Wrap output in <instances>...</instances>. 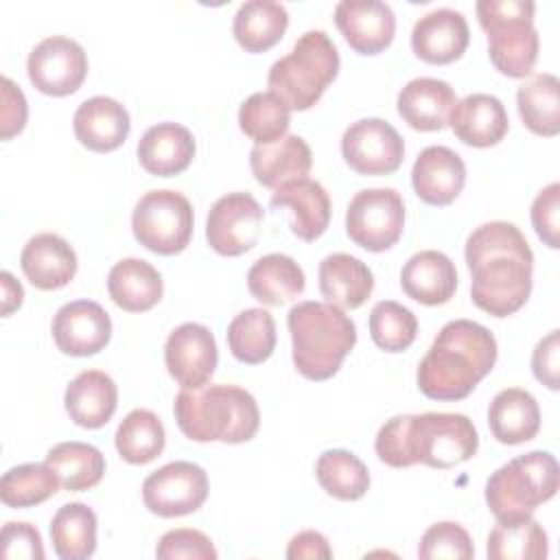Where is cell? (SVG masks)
<instances>
[{"mask_svg": "<svg viewBox=\"0 0 560 560\" xmlns=\"http://www.w3.org/2000/svg\"><path fill=\"white\" fill-rule=\"evenodd\" d=\"M31 83L48 96H68L81 88L88 74V57L79 42L52 35L42 39L26 59Z\"/></svg>", "mask_w": 560, "mask_h": 560, "instance_id": "14", "label": "cell"}, {"mask_svg": "<svg viewBox=\"0 0 560 560\" xmlns=\"http://www.w3.org/2000/svg\"><path fill=\"white\" fill-rule=\"evenodd\" d=\"M341 155L359 175H389L405 158L400 133L383 118H361L341 136Z\"/></svg>", "mask_w": 560, "mask_h": 560, "instance_id": "12", "label": "cell"}, {"mask_svg": "<svg viewBox=\"0 0 560 560\" xmlns=\"http://www.w3.org/2000/svg\"><path fill=\"white\" fill-rule=\"evenodd\" d=\"M192 206L177 190H149L131 214L136 241L153 254L173 256L188 247L192 236Z\"/></svg>", "mask_w": 560, "mask_h": 560, "instance_id": "9", "label": "cell"}, {"mask_svg": "<svg viewBox=\"0 0 560 560\" xmlns=\"http://www.w3.org/2000/svg\"><path fill=\"white\" fill-rule=\"evenodd\" d=\"M0 284H2V315L7 317L15 308H20L22 298H24V289L9 271L0 273Z\"/></svg>", "mask_w": 560, "mask_h": 560, "instance_id": "51", "label": "cell"}, {"mask_svg": "<svg viewBox=\"0 0 560 560\" xmlns=\"http://www.w3.org/2000/svg\"><path fill=\"white\" fill-rule=\"evenodd\" d=\"M335 24L359 55H378L396 33V18L381 0H341L335 7Z\"/></svg>", "mask_w": 560, "mask_h": 560, "instance_id": "17", "label": "cell"}, {"mask_svg": "<svg viewBox=\"0 0 560 560\" xmlns=\"http://www.w3.org/2000/svg\"><path fill=\"white\" fill-rule=\"evenodd\" d=\"M405 228V203L394 188L359 190L346 210V234L368 252H385Z\"/></svg>", "mask_w": 560, "mask_h": 560, "instance_id": "10", "label": "cell"}, {"mask_svg": "<svg viewBox=\"0 0 560 560\" xmlns=\"http://www.w3.org/2000/svg\"><path fill=\"white\" fill-rule=\"evenodd\" d=\"M179 431L192 442H249L260 424L256 398L238 385L182 389L173 402Z\"/></svg>", "mask_w": 560, "mask_h": 560, "instance_id": "4", "label": "cell"}, {"mask_svg": "<svg viewBox=\"0 0 560 560\" xmlns=\"http://www.w3.org/2000/svg\"><path fill=\"white\" fill-rule=\"evenodd\" d=\"M131 129L129 112L109 96L85 98L74 112L77 140L96 153H109L118 149Z\"/></svg>", "mask_w": 560, "mask_h": 560, "instance_id": "24", "label": "cell"}, {"mask_svg": "<svg viewBox=\"0 0 560 560\" xmlns=\"http://www.w3.org/2000/svg\"><path fill=\"white\" fill-rule=\"evenodd\" d=\"M494 361V335L472 319H453L420 361L418 389L431 400H462L490 374Z\"/></svg>", "mask_w": 560, "mask_h": 560, "instance_id": "3", "label": "cell"}, {"mask_svg": "<svg viewBox=\"0 0 560 560\" xmlns=\"http://www.w3.org/2000/svg\"><path fill=\"white\" fill-rule=\"evenodd\" d=\"M289 26L284 4L273 0H247L234 13L232 33L247 52H265L276 46Z\"/></svg>", "mask_w": 560, "mask_h": 560, "instance_id": "33", "label": "cell"}, {"mask_svg": "<svg viewBox=\"0 0 560 560\" xmlns=\"http://www.w3.org/2000/svg\"><path fill=\"white\" fill-rule=\"evenodd\" d=\"M315 477L319 486L339 501H357L370 488L368 466L350 451L330 448L317 457Z\"/></svg>", "mask_w": 560, "mask_h": 560, "instance_id": "40", "label": "cell"}, {"mask_svg": "<svg viewBox=\"0 0 560 560\" xmlns=\"http://www.w3.org/2000/svg\"><path fill=\"white\" fill-rule=\"evenodd\" d=\"M339 72V52L324 31H306L291 52L273 61L267 74L269 92L280 96L289 109H311Z\"/></svg>", "mask_w": 560, "mask_h": 560, "instance_id": "6", "label": "cell"}, {"mask_svg": "<svg viewBox=\"0 0 560 560\" xmlns=\"http://www.w3.org/2000/svg\"><path fill=\"white\" fill-rule=\"evenodd\" d=\"M107 291L116 306L129 313L153 308L164 293L160 271L142 258L118 260L107 276Z\"/></svg>", "mask_w": 560, "mask_h": 560, "instance_id": "31", "label": "cell"}, {"mask_svg": "<svg viewBox=\"0 0 560 560\" xmlns=\"http://www.w3.org/2000/svg\"><path fill=\"white\" fill-rule=\"evenodd\" d=\"M470 298L492 317L516 313L532 293L534 254L523 232L508 221H490L466 238Z\"/></svg>", "mask_w": 560, "mask_h": 560, "instance_id": "1", "label": "cell"}, {"mask_svg": "<svg viewBox=\"0 0 560 560\" xmlns=\"http://www.w3.org/2000/svg\"><path fill=\"white\" fill-rule=\"evenodd\" d=\"M374 289L370 267L343 252L330 254L319 262V291L328 304L348 311L359 308Z\"/></svg>", "mask_w": 560, "mask_h": 560, "instance_id": "29", "label": "cell"}, {"mask_svg": "<svg viewBox=\"0 0 560 560\" xmlns=\"http://www.w3.org/2000/svg\"><path fill=\"white\" fill-rule=\"evenodd\" d=\"M46 464L70 492L94 488L105 472L103 453L88 442H59L46 453Z\"/></svg>", "mask_w": 560, "mask_h": 560, "instance_id": "36", "label": "cell"}, {"mask_svg": "<svg viewBox=\"0 0 560 560\" xmlns=\"http://www.w3.org/2000/svg\"><path fill=\"white\" fill-rule=\"evenodd\" d=\"M50 330L63 354L92 357L109 343L112 319L98 302L74 300L55 313Z\"/></svg>", "mask_w": 560, "mask_h": 560, "instance_id": "16", "label": "cell"}, {"mask_svg": "<svg viewBox=\"0 0 560 560\" xmlns=\"http://www.w3.org/2000/svg\"><path fill=\"white\" fill-rule=\"evenodd\" d=\"M479 446L472 420L464 413H405L389 418L376 433V455L392 468L424 464L453 468L468 462Z\"/></svg>", "mask_w": 560, "mask_h": 560, "instance_id": "2", "label": "cell"}, {"mask_svg": "<svg viewBox=\"0 0 560 560\" xmlns=\"http://www.w3.org/2000/svg\"><path fill=\"white\" fill-rule=\"evenodd\" d=\"M197 144L192 133L179 122H158L149 127L138 142L140 166L158 177H171L184 173L192 158Z\"/></svg>", "mask_w": 560, "mask_h": 560, "instance_id": "22", "label": "cell"}, {"mask_svg": "<svg viewBox=\"0 0 560 560\" xmlns=\"http://www.w3.org/2000/svg\"><path fill=\"white\" fill-rule=\"evenodd\" d=\"M416 195L429 206H448L466 184V164L448 147L433 144L418 153L411 168Z\"/></svg>", "mask_w": 560, "mask_h": 560, "instance_id": "19", "label": "cell"}, {"mask_svg": "<svg viewBox=\"0 0 560 560\" xmlns=\"http://www.w3.org/2000/svg\"><path fill=\"white\" fill-rule=\"evenodd\" d=\"M521 120L532 133L558 136L560 131V83L556 74L542 72L516 90Z\"/></svg>", "mask_w": 560, "mask_h": 560, "instance_id": "34", "label": "cell"}, {"mask_svg": "<svg viewBox=\"0 0 560 560\" xmlns=\"http://www.w3.org/2000/svg\"><path fill=\"white\" fill-rule=\"evenodd\" d=\"M488 427L501 444L529 442L540 429V409L536 398L521 387L501 389L488 407Z\"/></svg>", "mask_w": 560, "mask_h": 560, "instance_id": "30", "label": "cell"}, {"mask_svg": "<svg viewBox=\"0 0 560 560\" xmlns=\"http://www.w3.org/2000/svg\"><path fill=\"white\" fill-rule=\"evenodd\" d=\"M547 551V532L532 516L497 521L494 529L488 534L486 553L490 560H542Z\"/></svg>", "mask_w": 560, "mask_h": 560, "instance_id": "37", "label": "cell"}, {"mask_svg": "<svg viewBox=\"0 0 560 560\" xmlns=\"http://www.w3.org/2000/svg\"><path fill=\"white\" fill-rule=\"evenodd\" d=\"M59 477L44 464H20L0 479V499L9 508H33L59 490Z\"/></svg>", "mask_w": 560, "mask_h": 560, "instance_id": "42", "label": "cell"}, {"mask_svg": "<svg viewBox=\"0 0 560 560\" xmlns=\"http://www.w3.org/2000/svg\"><path fill=\"white\" fill-rule=\"evenodd\" d=\"M457 105L453 88L442 79H411L396 98L400 118L416 131H440L448 125L451 112Z\"/></svg>", "mask_w": 560, "mask_h": 560, "instance_id": "21", "label": "cell"}, {"mask_svg": "<svg viewBox=\"0 0 560 560\" xmlns=\"http://www.w3.org/2000/svg\"><path fill=\"white\" fill-rule=\"evenodd\" d=\"M230 352L247 365L267 361L276 348V322L265 308H245L228 326Z\"/></svg>", "mask_w": 560, "mask_h": 560, "instance_id": "38", "label": "cell"}, {"mask_svg": "<svg viewBox=\"0 0 560 560\" xmlns=\"http://www.w3.org/2000/svg\"><path fill=\"white\" fill-rule=\"evenodd\" d=\"M77 265V254L70 243L52 232L35 234L20 254V267L26 280L42 291L66 287L74 278Z\"/></svg>", "mask_w": 560, "mask_h": 560, "instance_id": "20", "label": "cell"}, {"mask_svg": "<svg viewBox=\"0 0 560 560\" xmlns=\"http://www.w3.org/2000/svg\"><path fill=\"white\" fill-rule=\"evenodd\" d=\"M26 114H28V107H26V98H24L22 90L9 77H2V112H0L2 140H9L11 136H15L24 129Z\"/></svg>", "mask_w": 560, "mask_h": 560, "instance_id": "49", "label": "cell"}, {"mask_svg": "<svg viewBox=\"0 0 560 560\" xmlns=\"http://www.w3.org/2000/svg\"><path fill=\"white\" fill-rule=\"evenodd\" d=\"M208 499V475L192 462H171L153 470L142 483V501L149 512L173 518L203 505Z\"/></svg>", "mask_w": 560, "mask_h": 560, "instance_id": "11", "label": "cell"}, {"mask_svg": "<svg viewBox=\"0 0 560 560\" xmlns=\"http://www.w3.org/2000/svg\"><path fill=\"white\" fill-rule=\"evenodd\" d=\"M400 287L420 304H446L457 289V269L446 254L424 249L405 262L400 271Z\"/></svg>", "mask_w": 560, "mask_h": 560, "instance_id": "27", "label": "cell"}, {"mask_svg": "<svg viewBox=\"0 0 560 560\" xmlns=\"http://www.w3.org/2000/svg\"><path fill=\"white\" fill-rule=\"evenodd\" d=\"M271 206L289 208L291 232L302 241L319 238L330 221V197L319 182L308 177L293 179L276 188Z\"/></svg>", "mask_w": 560, "mask_h": 560, "instance_id": "25", "label": "cell"}, {"mask_svg": "<svg viewBox=\"0 0 560 560\" xmlns=\"http://www.w3.org/2000/svg\"><path fill=\"white\" fill-rule=\"evenodd\" d=\"M558 217H560V186H558V182H551L547 188H542L536 195V199L532 203V225H534L538 238L551 249L560 247Z\"/></svg>", "mask_w": 560, "mask_h": 560, "instance_id": "47", "label": "cell"}, {"mask_svg": "<svg viewBox=\"0 0 560 560\" xmlns=\"http://www.w3.org/2000/svg\"><path fill=\"white\" fill-rule=\"evenodd\" d=\"M96 514L85 503L61 505L50 521L52 549L61 560H85L96 549Z\"/></svg>", "mask_w": 560, "mask_h": 560, "instance_id": "35", "label": "cell"}, {"mask_svg": "<svg viewBox=\"0 0 560 560\" xmlns=\"http://www.w3.org/2000/svg\"><path fill=\"white\" fill-rule=\"evenodd\" d=\"M448 125L464 144L486 149L499 144L505 138L510 120L503 103L497 96L475 92L457 101Z\"/></svg>", "mask_w": 560, "mask_h": 560, "instance_id": "23", "label": "cell"}, {"mask_svg": "<svg viewBox=\"0 0 560 560\" xmlns=\"http://www.w3.org/2000/svg\"><path fill=\"white\" fill-rule=\"evenodd\" d=\"M0 553L7 560H44L39 532L24 521H9L0 534Z\"/></svg>", "mask_w": 560, "mask_h": 560, "instance_id": "46", "label": "cell"}, {"mask_svg": "<svg viewBox=\"0 0 560 560\" xmlns=\"http://www.w3.org/2000/svg\"><path fill=\"white\" fill-rule=\"evenodd\" d=\"M155 556L160 560H214L217 558V549L212 545V540L199 532V529H190V527H179V529H171L166 532L155 549Z\"/></svg>", "mask_w": 560, "mask_h": 560, "instance_id": "45", "label": "cell"}, {"mask_svg": "<svg viewBox=\"0 0 560 560\" xmlns=\"http://www.w3.org/2000/svg\"><path fill=\"white\" fill-rule=\"evenodd\" d=\"M217 361L219 352L214 335L203 324H179L171 330L164 343L166 370L182 385V389L206 385L214 374Z\"/></svg>", "mask_w": 560, "mask_h": 560, "instance_id": "15", "label": "cell"}, {"mask_svg": "<svg viewBox=\"0 0 560 560\" xmlns=\"http://www.w3.org/2000/svg\"><path fill=\"white\" fill-rule=\"evenodd\" d=\"M418 556L422 560H470L475 556V547L470 540V534L453 521H440L433 523L420 538Z\"/></svg>", "mask_w": 560, "mask_h": 560, "instance_id": "44", "label": "cell"}, {"mask_svg": "<svg viewBox=\"0 0 560 560\" xmlns=\"http://www.w3.org/2000/svg\"><path fill=\"white\" fill-rule=\"evenodd\" d=\"M306 278L302 267L284 254H267L247 271L249 293L269 306H280L295 300L304 291Z\"/></svg>", "mask_w": 560, "mask_h": 560, "instance_id": "32", "label": "cell"}, {"mask_svg": "<svg viewBox=\"0 0 560 560\" xmlns=\"http://www.w3.org/2000/svg\"><path fill=\"white\" fill-rule=\"evenodd\" d=\"M287 558L289 560H328L332 558V549L324 534L315 529H306L291 538L287 547Z\"/></svg>", "mask_w": 560, "mask_h": 560, "instance_id": "50", "label": "cell"}, {"mask_svg": "<svg viewBox=\"0 0 560 560\" xmlns=\"http://www.w3.org/2000/svg\"><path fill=\"white\" fill-rule=\"evenodd\" d=\"M293 365L311 381L335 376L357 343L354 322L328 302H300L287 315Z\"/></svg>", "mask_w": 560, "mask_h": 560, "instance_id": "5", "label": "cell"}, {"mask_svg": "<svg viewBox=\"0 0 560 560\" xmlns=\"http://www.w3.org/2000/svg\"><path fill=\"white\" fill-rule=\"evenodd\" d=\"M534 9L529 0H479L475 4L479 26L488 35L490 61L505 77L523 79L534 70L538 59Z\"/></svg>", "mask_w": 560, "mask_h": 560, "instance_id": "8", "label": "cell"}, {"mask_svg": "<svg viewBox=\"0 0 560 560\" xmlns=\"http://www.w3.org/2000/svg\"><path fill=\"white\" fill-rule=\"evenodd\" d=\"M116 451L129 464L153 462L166 444L162 420L149 409L129 411L116 429Z\"/></svg>", "mask_w": 560, "mask_h": 560, "instance_id": "39", "label": "cell"}, {"mask_svg": "<svg viewBox=\"0 0 560 560\" xmlns=\"http://www.w3.org/2000/svg\"><path fill=\"white\" fill-rule=\"evenodd\" d=\"M558 462L547 451L518 455L497 468L486 483V503L497 521H518L558 492Z\"/></svg>", "mask_w": 560, "mask_h": 560, "instance_id": "7", "label": "cell"}, {"mask_svg": "<svg viewBox=\"0 0 560 560\" xmlns=\"http://www.w3.org/2000/svg\"><path fill=\"white\" fill-rule=\"evenodd\" d=\"M291 125V109L273 92H254L238 107V127L256 144L280 140Z\"/></svg>", "mask_w": 560, "mask_h": 560, "instance_id": "41", "label": "cell"}, {"mask_svg": "<svg viewBox=\"0 0 560 560\" xmlns=\"http://www.w3.org/2000/svg\"><path fill=\"white\" fill-rule=\"evenodd\" d=\"M262 217L260 203L249 192H228L208 212L206 241L221 256H241L258 243Z\"/></svg>", "mask_w": 560, "mask_h": 560, "instance_id": "13", "label": "cell"}, {"mask_svg": "<svg viewBox=\"0 0 560 560\" xmlns=\"http://www.w3.org/2000/svg\"><path fill=\"white\" fill-rule=\"evenodd\" d=\"M249 166L258 184L280 188L287 182L306 177L313 166V155L306 140L291 133L271 144H256L249 151Z\"/></svg>", "mask_w": 560, "mask_h": 560, "instance_id": "28", "label": "cell"}, {"mask_svg": "<svg viewBox=\"0 0 560 560\" xmlns=\"http://www.w3.org/2000/svg\"><path fill=\"white\" fill-rule=\"evenodd\" d=\"M532 372L549 389L560 387V332L558 330H551L547 337H542L536 343L532 354Z\"/></svg>", "mask_w": 560, "mask_h": 560, "instance_id": "48", "label": "cell"}, {"mask_svg": "<svg viewBox=\"0 0 560 560\" xmlns=\"http://www.w3.org/2000/svg\"><path fill=\"white\" fill-rule=\"evenodd\" d=\"M63 405L74 424L83 429H101L116 411L118 387L109 374L101 370H83L68 383Z\"/></svg>", "mask_w": 560, "mask_h": 560, "instance_id": "26", "label": "cell"}, {"mask_svg": "<svg viewBox=\"0 0 560 560\" xmlns=\"http://www.w3.org/2000/svg\"><path fill=\"white\" fill-rule=\"evenodd\" d=\"M470 42V31L464 13L455 9H435L422 15L411 31L413 52L435 66L459 59Z\"/></svg>", "mask_w": 560, "mask_h": 560, "instance_id": "18", "label": "cell"}, {"mask_svg": "<svg viewBox=\"0 0 560 560\" xmlns=\"http://www.w3.org/2000/svg\"><path fill=\"white\" fill-rule=\"evenodd\" d=\"M416 332L418 319L407 306L394 300H383L374 304L370 313V337L381 350L402 352L413 343Z\"/></svg>", "mask_w": 560, "mask_h": 560, "instance_id": "43", "label": "cell"}]
</instances>
